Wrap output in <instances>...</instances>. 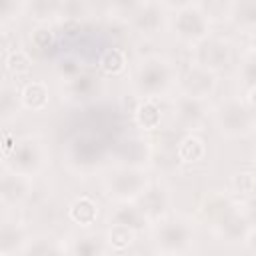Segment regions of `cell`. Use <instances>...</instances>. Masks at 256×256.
<instances>
[{
  "label": "cell",
  "mask_w": 256,
  "mask_h": 256,
  "mask_svg": "<svg viewBox=\"0 0 256 256\" xmlns=\"http://www.w3.org/2000/svg\"><path fill=\"white\" fill-rule=\"evenodd\" d=\"M30 232L22 220H8L4 218L2 230H0V254L12 256L16 252H24V248L30 242Z\"/></svg>",
  "instance_id": "obj_17"
},
{
  "label": "cell",
  "mask_w": 256,
  "mask_h": 256,
  "mask_svg": "<svg viewBox=\"0 0 256 256\" xmlns=\"http://www.w3.org/2000/svg\"><path fill=\"white\" fill-rule=\"evenodd\" d=\"M26 10L30 12V16L38 24H44V20H48L52 16H58L60 2H56V0H34V2H28Z\"/></svg>",
  "instance_id": "obj_31"
},
{
  "label": "cell",
  "mask_w": 256,
  "mask_h": 256,
  "mask_svg": "<svg viewBox=\"0 0 256 256\" xmlns=\"http://www.w3.org/2000/svg\"><path fill=\"white\" fill-rule=\"evenodd\" d=\"M108 224H122L138 232L150 222L136 202H116V206L108 212Z\"/></svg>",
  "instance_id": "obj_19"
},
{
  "label": "cell",
  "mask_w": 256,
  "mask_h": 256,
  "mask_svg": "<svg viewBox=\"0 0 256 256\" xmlns=\"http://www.w3.org/2000/svg\"><path fill=\"white\" fill-rule=\"evenodd\" d=\"M102 184L114 202H136L152 184V178L144 166L116 164L106 170Z\"/></svg>",
  "instance_id": "obj_3"
},
{
  "label": "cell",
  "mask_w": 256,
  "mask_h": 256,
  "mask_svg": "<svg viewBox=\"0 0 256 256\" xmlns=\"http://www.w3.org/2000/svg\"><path fill=\"white\" fill-rule=\"evenodd\" d=\"M126 66H128V56L118 46L106 48L98 58V70L102 76H118L126 70Z\"/></svg>",
  "instance_id": "obj_26"
},
{
  "label": "cell",
  "mask_w": 256,
  "mask_h": 256,
  "mask_svg": "<svg viewBox=\"0 0 256 256\" xmlns=\"http://www.w3.org/2000/svg\"><path fill=\"white\" fill-rule=\"evenodd\" d=\"M28 2L22 0H0V24L6 26L10 20L18 18L26 10Z\"/></svg>",
  "instance_id": "obj_36"
},
{
  "label": "cell",
  "mask_w": 256,
  "mask_h": 256,
  "mask_svg": "<svg viewBox=\"0 0 256 256\" xmlns=\"http://www.w3.org/2000/svg\"><path fill=\"white\" fill-rule=\"evenodd\" d=\"M56 36H54V30L48 26V24H36L32 30H30V42L34 48L38 50H48L52 48Z\"/></svg>",
  "instance_id": "obj_34"
},
{
  "label": "cell",
  "mask_w": 256,
  "mask_h": 256,
  "mask_svg": "<svg viewBox=\"0 0 256 256\" xmlns=\"http://www.w3.org/2000/svg\"><path fill=\"white\" fill-rule=\"evenodd\" d=\"M20 100L22 108L30 112H42L50 104V90L48 84L42 80H30L20 88Z\"/></svg>",
  "instance_id": "obj_22"
},
{
  "label": "cell",
  "mask_w": 256,
  "mask_h": 256,
  "mask_svg": "<svg viewBox=\"0 0 256 256\" xmlns=\"http://www.w3.org/2000/svg\"><path fill=\"white\" fill-rule=\"evenodd\" d=\"M218 86V76L206 68H200L196 64H190L186 72L178 78V90L180 94L208 100Z\"/></svg>",
  "instance_id": "obj_11"
},
{
  "label": "cell",
  "mask_w": 256,
  "mask_h": 256,
  "mask_svg": "<svg viewBox=\"0 0 256 256\" xmlns=\"http://www.w3.org/2000/svg\"><path fill=\"white\" fill-rule=\"evenodd\" d=\"M170 190L166 184L162 182H154L146 188V192L136 200L138 208L144 212V216L148 218L150 224H156L158 220L166 218L168 216V210H170Z\"/></svg>",
  "instance_id": "obj_14"
},
{
  "label": "cell",
  "mask_w": 256,
  "mask_h": 256,
  "mask_svg": "<svg viewBox=\"0 0 256 256\" xmlns=\"http://www.w3.org/2000/svg\"><path fill=\"white\" fill-rule=\"evenodd\" d=\"M228 20L242 32L256 30V0L228 2Z\"/></svg>",
  "instance_id": "obj_23"
},
{
  "label": "cell",
  "mask_w": 256,
  "mask_h": 256,
  "mask_svg": "<svg viewBox=\"0 0 256 256\" xmlns=\"http://www.w3.org/2000/svg\"><path fill=\"white\" fill-rule=\"evenodd\" d=\"M100 86L102 84L96 74L80 72L78 76L62 82L60 94H62V100H68L72 104H84V102H90L100 92Z\"/></svg>",
  "instance_id": "obj_15"
},
{
  "label": "cell",
  "mask_w": 256,
  "mask_h": 256,
  "mask_svg": "<svg viewBox=\"0 0 256 256\" xmlns=\"http://www.w3.org/2000/svg\"><path fill=\"white\" fill-rule=\"evenodd\" d=\"M98 214H100V208H98V202L88 196V194H82V196H76L70 206H68V218L78 224L80 228H88L92 224H96L98 220Z\"/></svg>",
  "instance_id": "obj_21"
},
{
  "label": "cell",
  "mask_w": 256,
  "mask_h": 256,
  "mask_svg": "<svg viewBox=\"0 0 256 256\" xmlns=\"http://www.w3.org/2000/svg\"><path fill=\"white\" fill-rule=\"evenodd\" d=\"M22 256H70L68 244L54 234H36L30 238Z\"/></svg>",
  "instance_id": "obj_20"
},
{
  "label": "cell",
  "mask_w": 256,
  "mask_h": 256,
  "mask_svg": "<svg viewBox=\"0 0 256 256\" xmlns=\"http://www.w3.org/2000/svg\"><path fill=\"white\" fill-rule=\"evenodd\" d=\"M244 100H246V104L250 106V110L256 114V86H252V88H248V90H246Z\"/></svg>",
  "instance_id": "obj_39"
},
{
  "label": "cell",
  "mask_w": 256,
  "mask_h": 256,
  "mask_svg": "<svg viewBox=\"0 0 256 256\" xmlns=\"http://www.w3.org/2000/svg\"><path fill=\"white\" fill-rule=\"evenodd\" d=\"M22 110V100H20V88L12 84L10 80L2 82L0 88V116L4 122L10 118H16V114Z\"/></svg>",
  "instance_id": "obj_27"
},
{
  "label": "cell",
  "mask_w": 256,
  "mask_h": 256,
  "mask_svg": "<svg viewBox=\"0 0 256 256\" xmlns=\"http://www.w3.org/2000/svg\"><path fill=\"white\" fill-rule=\"evenodd\" d=\"M196 238V226L192 218L182 214H168L166 218L152 224V240L156 248L170 256L186 254Z\"/></svg>",
  "instance_id": "obj_4"
},
{
  "label": "cell",
  "mask_w": 256,
  "mask_h": 256,
  "mask_svg": "<svg viewBox=\"0 0 256 256\" xmlns=\"http://www.w3.org/2000/svg\"><path fill=\"white\" fill-rule=\"evenodd\" d=\"M212 116L220 134L228 138H244L256 130V114L250 110L246 100L238 96H226L220 100L214 106Z\"/></svg>",
  "instance_id": "obj_5"
},
{
  "label": "cell",
  "mask_w": 256,
  "mask_h": 256,
  "mask_svg": "<svg viewBox=\"0 0 256 256\" xmlns=\"http://www.w3.org/2000/svg\"><path fill=\"white\" fill-rule=\"evenodd\" d=\"M216 238H220L222 242H228V244H244L252 238L254 234V226H252V220L250 216L240 208L238 212H234L226 222H222L218 228L212 230Z\"/></svg>",
  "instance_id": "obj_16"
},
{
  "label": "cell",
  "mask_w": 256,
  "mask_h": 256,
  "mask_svg": "<svg viewBox=\"0 0 256 256\" xmlns=\"http://www.w3.org/2000/svg\"><path fill=\"white\" fill-rule=\"evenodd\" d=\"M56 70H58L62 82H64V80H70V78H74V76H78V74L82 72V58L72 56V54H66V56H62V58L58 60Z\"/></svg>",
  "instance_id": "obj_35"
},
{
  "label": "cell",
  "mask_w": 256,
  "mask_h": 256,
  "mask_svg": "<svg viewBox=\"0 0 256 256\" xmlns=\"http://www.w3.org/2000/svg\"><path fill=\"white\" fill-rule=\"evenodd\" d=\"M248 52H252V54H256V30L254 32H250V36H248Z\"/></svg>",
  "instance_id": "obj_40"
},
{
  "label": "cell",
  "mask_w": 256,
  "mask_h": 256,
  "mask_svg": "<svg viewBox=\"0 0 256 256\" xmlns=\"http://www.w3.org/2000/svg\"><path fill=\"white\" fill-rule=\"evenodd\" d=\"M110 148L96 132L74 134L62 152V164L78 178L92 176L106 166Z\"/></svg>",
  "instance_id": "obj_2"
},
{
  "label": "cell",
  "mask_w": 256,
  "mask_h": 256,
  "mask_svg": "<svg viewBox=\"0 0 256 256\" xmlns=\"http://www.w3.org/2000/svg\"><path fill=\"white\" fill-rule=\"evenodd\" d=\"M172 112H174V120L180 128L198 130L206 120L208 104H206V100L192 98V96H186V94H178L172 102Z\"/></svg>",
  "instance_id": "obj_13"
},
{
  "label": "cell",
  "mask_w": 256,
  "mask_h": 256,
  "mask_svg": "<svg viewBox=\"0 0 256 256\" xmlns=\"http://www.w3.org/2000/svg\"><path fill=\"white\" fill-rule=\"evenodd\" d=\"M106 238L96 232H76L68 240L70 256H104L106 254Z\"/></svg>",
  "instance_id": "obj_18"
},
{
  "label": "cell",
  "mask_w": 256,
  "mask_h": 256,
  "mask_svg": "<svg viewBox=\"0 0 256 256\" xmlns=\"http://www.w3.org/2000/svg\"><path fill=\"white\" fill-rule=\"evenodd\" d=\"M168 8H170L168 4L154 2V0L136 2V4H130L126 22L134 32L142 36H154L164 28L168 20Z\"/></svg>",
  "instance_id": "obj_8"
},
{
  "label": "cell",
  "mask_w": 256,
  "mask_h": 256,
  "mask_svg": "<svg viewBox=\"0 0 256 256\" xmlns=\"http://www.w3.org/2000/svg\"><path fill=\"white\" fill-rule=\"evenodd\" d=\"M230 190L234 196H250L256 192V172L238 170L230 178Z\"/></svg>",
  "instance_id": "obj_30"
},
{
  "label": "cell",
  "mask_w": 256,
  "mask_h": 256,
  "mask_svg": "<svg viewBox=\"0 0 256 256\" xmlns=\"http://www.w3.org/2000/svg\"><path fill=\"white\" fill-rule=\"evenodd\" d=\"M60 30H62L64 38H78L82 34V24L78 20H62Z\"/></svg>",
  "instance_id": "obj_37"
},
{
  "label": "cell",
  "mask_w": 256,
  "mask_h": 256,
  "mask_svg": "<svg viewBox=\"0 0 256 256\" xmlns=\"http://www.w3.org/2000/svg\"><path fill=\"white\" fill-rule=\"evenodd\" d=\"M106 244L108 248L116 250V252H122L126 248H130L136 240V230L128 228V226H122V224H108V230H106Z\"/></svg>",
  "instance_id": "obj_28"
},
{
  "label": "cell",
  "mask_w": 256,
  "mask_h": 256,
  "mask_svg": "<svg viewBox=\"0 0 256 256\" xmlns=\"http://www.w3.org/2000/svg\"><path fill=\"white\" fill-rule=\"evenodd\" d=\"M16 144H18L16 134H12L10 130H4L2 132V160L12 154V150L16 148Z\"/></svg>",
  "instance_id": "obj_38"
},
{
  "label": "cell",
  "mask_w": 256,
  "mask_h": 256,
  "mask_svg": "<svg viewBox=\"0 0 256 256\" xmlns=\"http://www.w3.org/2000/svg\"><path fill=\"white\" fill-rule=\"evenodd\" d=\"M242 206L226 192H220V190H212V192H206L202 198H200V204H198V214L200 218L214 230L218 228L222 222H226L234 212H238Z\"/></svg>",
  "instance_id": "obj_10"
},
{
  "label": "cell",
  "mask_w": 256,
  "mask_h": 256,
  "mask_svg": "<svg viewBox=\"0 0 256 256\" xmlns=\"http://www.w3.org/2000/svg\"><path fill=\"white\" fill-rule=\"evenodd\" d=\"M4 68L8 74L12 76H26L30 70H32V58L26 50L22 48H16V50H10V52H4Z\"/></svg>",
  "instance_id": "obj_29"
},
{
  "label": "cell",
  "mask_w": 256,
  "mask_h": 256,
  "mask_svg": "<svg viewBox=\"0 0 256 256\" xmlns=\"http://www.w3.org/2000/svg\"><path fill=\"white\" fill-rule=\"evenodd\" d=\"M178 68L170 58L164 54H148L138 58V62L132 68L130 84L134 94L144 98H162L168 96L178 86Z\"/></svg>",
  "instance_id": "obj_1"
},
{
  "label": "cell",
  "mask_w": 256,
  "mask_h": 256,
  "mask_svg": "<svg viewBox=\"0 0 256 256\" xmlns=\"http://www.w3.org/2000/svg\"><path fill=\"white\" fill-rule=\"evenodd\" d=\"M232 60V42L224 36L210 34L192 46V64L206 68L214 74L224 70Z\"/></svg>",
  "instance_id": "obj_9"
},
{
  "label": "cell",
  "mask_w": 256,
  "mask_h": 256,
  "mask_svg": "<svg viewBox=\"0 0 256 256\" xmlns=\"http://www.w3.org/2000/svg\"><path fill=\"white\" fill-rule=\"evenodd\" d=\"M238 82L242 88H252L256 86V54L246 52L238 64Z\"/></svg>",
  "instance_id": "obj_32"
},
{
  "label": "cell",
  "mask_w": 256,
  "mask_h": 256,
  "mask_svg": "<svg viewBox=\"0 0 256 256\" xmlns=\"http://www.w3.org/2000/svg\"><path fill=\"white\" fill-rule=\"evenodd\" d=\"M206 156V142L194 132H188L178 140L176 146V158L182 164H194Z\"/></svg>",
  "instance_id": "obj_25"
},
{
  "label": "cell",
  "mask_w": 256,
  "mask_h": 256,
  "mask_svg": "<svg viewBox=\"0 0 256 256\" xmlns=\"http://www.w3.org/2000/svg\"><path fill=\"white\" fill-rule=\"evenodd\" d=\"M90 12V4L86 2H80V0H64L60 2V12H58V18L62 20H82L84 16H88Z\"/></svg>",
  "instance_id": "obj_33"
},
{
  "label": "cell",
  "mask_w": 256,
  "mask_h": 256,
  "mask_svg": "<svg viewBox=\"0 0 256 256\" xmlns=\"http://www.w3.org/2000/svg\"><path fill=\"white\" fill-rule=\"evenodd\" d=\"M172 32L174 36L188 44L190 48L200 40L210 36V18L204 12L200 2H182L176 4L172 14Z\"/></svg>",
  "instance_id": "obj_7"
},
{
  "label": "cell",
  "mask_w": 256,
  "mask_h": 256,
  "mask_svg": "<svg viewBox=\"0 0 256 256\" xmlns=\"http://www.w3.org/2000/svg\"><path fill=\"white\" fill-rule=\"evenodd\" d=\"M134 120H136L138 128H142L144 132L158 130L160 122H162V108H160L158 100H154V98L138 100V104L134 108Z\"/></svg>",
  "instance_id": "obj_24"
},
{
  "label": "cell",
  "mask_w": 256,
  "mask_h": 256,
  "mask_svg": "<svg viewBox=\"0 0 256 256\" xmlns=\"http://www.w3.org/2000/svg\"><path fill=\"white\" fill-rule=\"evenodd\" d=\"M154 256H170V254H164V252H158V254H154Z\"/></svg>",
  "instance_id": "obj_41"
},
{
  "label": "cell",
  "mask_w": 256,
  "mask_h": 256,
  "mask_svg": "<svg viewBox=\"0 0 256 256\" xmlns=\"http://www.w3.org/2000/svg\"><path fill=\"white\" fill-rule=\"evenodd\" d=\"M50 164V152L46 144L38 136H22L18 138L16 148L8 158H4L2 168H8L12 172L24 174V176H38L42 174Z\"/></svg>",
  "instance_id": "obj_6"
},
{
  "label": "cell",
  "mask_w": 256,
  "mask_h": 256,
  "mask_svg": "<svg viewBox=\"0 0 256 256\" xmlns=\"http://www.w3.org/2000/svg\"><path fill=\"white\" fill-rule=\"evenodd\" d=\"M34 190V178L2 168L0 176V202L4 208H16L24 204Z\"/></svg>",
  "instance_id": "obj_12"
}]
</instances>
